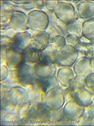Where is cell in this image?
I'll list each match as a JSON object with an SVG mask.
<instances>
[{"label":"cell","instance_id":"1","mask_svg":"<svg viewBox=\"0 0 94 126\" xmlns=\"http://www.w3.org/2000/svg\"><path fill=\"white\" fill-rule=\"evenodd\" d=\"M11 71L12 77L16 82L24 86H30L38 78L34 67H32L29 63H24L18 68Z\"/></svg>","mask_w":94,"mask_h":126},{"label":"cell","instance_id":"2","mask_svg":"<svg viewBox=\"0 0 94 126\" xmlns=\"http://www.w3.org/2000/svg\"><path fill=\"white\" fill-rule=\"evenodd\" d=\"M27 18V27L33 31L37 32L46 31L48 26L49 17L43 11H32L28 14Z\"/></svg>","mask_w":94,"mask_h":126},{"label":"cell","instance_id":"3","mask_svg":"<svg viewBox=\"0 0 94 126\" xmlns=\"http://www.w3.org/2000/svg\"><path fill=\"white\" fill-rule=\"evenodd\" d=\"M42 103L50 110L63 108L65 103L63 90L59 86L49 90L46 92Z\"/></svg>","mask_w":94,"mask_h":126},{"label":"cell","instance_id":"4","mask_svg":"<svg viewBox=\"0 0 94 126\" xmlns=\"http://www.w3.org/2000/svg\"><path fill=\"white\" fill-rule=\"evenodd\" d=\"M78 55L74 47L66 45L56 52V64L60 67H70L76 61Z\"/></svg>","mask_w":94,"mask_h":126},{"label":"cell","instance_id":"5","mask_svg":"<svg viewBox=\"0 0 94 126\" xmlns=\"http://www.w3.org/2000/svg\"><path fill=\"white\" fill-rule=\"evenodd\" d=\"M50 110L42 103H31L28 121L31 123H45L50 121Z\"/></svg>","mask_w":94,"mask_h":126},{"label":"cell","instance_id":"6","mask_svg":"<svg viewBox=\"0 0 94 126\" xmlns=\"http://www.w3.org/2000/svg\"><path fill=\"white\" fill-rule=\"evenodd\" d=\"M53 12L59 19L66 24L78 19L74 7L69 2L59 1Z\"/></svg>","mask_w":94,"mask_h":126},{"label":"cell","instance_id":"7","mask_svg":"<svg viewBox=\"0 0 94 126\" xmlns=\"http://www.w3.org/2000/svg\"><path fill=\"white\" fill-rule=\"evenodd\" d=\"M2 97L5 98L17 109L27 101V92L21 86H12L8 92L1 96Z\"/></svg>","mask_w":94,"mask_h":126},{"label":"cell","instance_id":"8","mask_svg":"<svg viewBox=\"0 0 94 126\" xmlns=\"http://www.w3.org/2000/svg\"><path fill=\"white\" fill-rule=\"evenodd\" d=\"M27 20V15L24 12L20 11L13 10L9 23L3 29H12L17 32L25 31L28 29Z\"/></svg>","mask_w":94,"mask_h":126},{"label":"cell","instance_id":"9","mask_svg":"<svg viewBox=\"0 0 94 126\" xmlns=\"http://www.w3.org/2000/svg\"><path fill=\"white\" fill-rule=\"evenodd\" d=\"M65 119L70 122L77 121L83 114L85 107L71 101L65 103L63 107Z\"/></svg>","mask_w":94,"mask_h":126},{"label":"cell","instance_id":"10","mask_svg":"<svg viewBox=\"0 0 94 126\" xmlns=\"http://www.w3.org/2000/svg\"><path fill=\"white\" fill-rule=\"evenodd\" d=\"M47 14L49 17V22L47 28L49 29L48 31L47 32L49 34L50 33L51 34L50 36H51L52 34L53 35L52 37L57 35H62L64 36L67 35L68 34L66 28V24L59 19L55 15L54 12L50 11Z\"/></svg>","mask_w":94,"mask_h":126},{"label":"cell","instance_id":"11","mask_svg":"<svg viewBox=\"0 0 94 126\" xmlns=\"http://www.w3.org/2000/svg\"><path fill=\"white\" fill-rule=\"evenodd\" d=\"M32 35L28 31L17 32L12 38L11 47L17 52H22L30 45Z\"/></svg>","mask_w":94,"mask_h":126},{"label":"cell","instance_id":"12","mask_svg":"<svg viewBox=\"0 0 94 126\" xmlns=\"http://www.w3.org/2000/svg\"><path fill=\"white\" fill-rule=\"evenodd\" d=\"M33 67L36 76L39 79H47L56 74V69L53 64L40 61Z\"/></svg>","mask_w":94,"mask_h":126},{"label":"cell","instance_id":"13","mask_svg":"<svg viewBox=\"0 0 94 126\" xmlns=\"http://www.w3.org/2000/svg\"><path fill=\"white\" fill-rule=\"evenodd\" d=\"M50 36L46 31L37 32L32 35L30 46L41 51L49 44Z\"/></svg>","mask_w":94,"mask_h":126},{"label":"cell","instance_id":"14","mask_svg":"<svg viewBox=\"0 0 94 126\" xmlns=\"http://www.w3.org/2000/svg\"><path fill=\"white\" fill-rule=\"evenodd\" d=\"M73 71L76 76L87 77L93 73L90 59L86 57L78 59L74 64Z\"/></svg>","mask_w":94,"mask_h":126},{"label":"cell","instance_id":"15","mask_svg":"<svg viewBox=\"0 0 94 126\" xmlns=\"http://www.w3.org/2000/svg\"><path fill=\"white\" fill-rule=\"evenodd\" d=\"M5 63L11 70L15 69L24 63L22 52H17L10 48L6 50Z\"/></svg>","mask_w":94,"mask_h":126},{"label":"cell","instance_id":"16","mask_svg":"<svg viewBox=\"0 0 94 126\" xmlns=\"http://www.w3.org/2000/svg\"><path fill=\"white\" fill-rule=\"evenodd\" d=\"M27 101L31 103H42L46 92L40 85L35 82L27 90Z\"/></svg>","mask_w":94,"mask_h":126},{"label":"cell","instance_id":"17","mask_svg":"<svg viewBox=\"0 0 94 126\" xmlns=\"http://www.w3.org/2000/svg\"><path fill=\"white\" fill-rule=\"evenodd\" d=\"M94 94L85 87L77 89L75 93L74 101L82 106L88 107L93 103Z\"/></svg>","mask_w":94,"mask_h":126},{"label":"cell","instance_id":"18","mask_svg":"<svg viewBox=\"0 0 94 126\" xmlns=\"http://www.w3.org/2000/svg\"><path fill=\"white\" fill-rule=\"evenodd\" d=\"M59 84L65 88L69 86L70 81L74 77V72L70 67H62L59 69L56 75Z\"/></svg>","mask_w":94,"mask_h":126},{"label":"cell","instance_id":"19","mask_svg":"<svg viewBox=\"0 0 94 126\" xmlns=\"http://www.w3.org/2000/svg\"><path fill=\"white\" fill-rule=\"evenodd\" d=\"M24 63L36 64L41 61V51L29 46L22 52Z\"/></svg>","mask_w":94,"mask_h":126},{"label":"cell","instance_id":"20","mask_svg":"<svg viewBox=\"0 0 94 126\" xmlns=\"http://www.w3.org/2000/svg\"><path fill=\"white\" fill-rule=\"evenodd\" d=\"M58 50L55 46L49 44L46 48L41 51V61L56 64V54Z\"/></svg>","mask_w":94,"mask_h":126},{"label":"cell","instance_id":"21","mask_svg":"<svg viewBox=\"0 0 94 126\" xmlns=\"http://www.w3.org/2000/svg\"><path fill=\"white\" fill-rule=\"evenodd\" d=\"M31 103L27 101L18 107L16 111L18 115V123L20 124H26L29 123L28 119L29 117Z\"/></svg>","mask_w":94,"mask_h":126},{"label":"cell","instance_id":"22","mask_svg":"<svg viewBox=\"0 0 94 126\" xmlns=\"http://www.w3.org/2000/svg\"><path fill=\"white\" fill-rule=\"evenodd\" d=\"M1 3V27L3 28L9 23L13 11V6L10 3Z\"/></svg>","mask_w":94,"mask_h":126},{"label":"cell","instance_id":"23","mask_svg":"<svg viewBox=\"0 0 94 126\" xmlns=\"http://www.w3.org/2000/svg\"><path fill=\"white\" fill-rule=\"evenodd\" d=\"M35 82L40 85L46 92L52 88L59 86V84L55 75L47 79L38 78Z\"/></svg>","mask_w":94,"mask_h":126},{"label":"cell","instance_id":"24","mask_svg":"<svg viewBox=\"0 0 94 126\" xmlns=\"http://www.w3.org/2000/svg\"><path fill=\"white\" fill-rule=\"evenodd\" d=\"M77 8L79 15L82 18H87L94 16V5L91 2L81 3L78 5Z\"/></svg>","mask_w":94,"mask_h":126},{"label":"cell","instance_id":"25","mask_svg":"<svg viewBox=\"0 0 94 126\" xmlns=\"http://www.w3.org/2000/svg\"><path fill=\"white\" fill-rule=\"evenodd\" d=\"M82 34L89 40H94V18L83 23Z\"/></svg>","mask_w":94,"mask_h":126},{"label":"cell","instance_id":"26","mask_svg":"<svg viewBox=\"0 0 94 126\" xmlns=\"http://www.w3.org/2000/svg\"><path fill=\"white\" fill-rule=\"evenodd\" d=\"M83 24L78 20V19L67 23L66 26L68 34H75L80 37L82 34Z\"/></svg>","mask_w":94,"mask_h":126},{"label":"cell","instance_id":"27","mask_svg":"<svg viewBox=\"0 0 94 126\" xmlns=\"http://www.w3.org/2000/svg\"><path fill=\"white\" fill-rule=\"evenodd\" d=\"M77 52L79 53H81L85 55H91L94 50L90 43L87 42H84L80 40L79 43L75 47Z\"/></svg>","mask_w":94,"mask_h":126},{"label":"cell","instance_id":"28","mask_svg":"<svg viewBox=\"0 0 94 126\" xmlns=\"http://www.w3.org/2000/svg\"><path fill=\"white\" fill-rule=\"evenodd\" d=\"M65 119L63 107L59 110H50V122L59 123L63 121Z\"/></svg>","mask_w":94,"mask_h":126},{"label":"cell","instance_id":"29","mask_svg":"<svg viewBox=\"0 0 94 126\" xmlns=\"http://www.w3.org/2000/svg\"><path fill=\"white\" fill-rule=\"evenodd\" d=\"M49 44L55 46L58 50L66 45L65 37L62 35H57L50 37Z\"/></svg>","mask_w":94,"mask_h":126},{"label":"cell","instance_id":"30","mask_svg":"<svg viewBox=\"0 0 94 126\" xmlns=\"http://www.w3.org/2000/svg\"><path fill=\"white\" fill-rule=\"evenodd\" d=\"M15 122L18 123V115L16 111L8 113L1 116V123L3 125L12 124Z\"/></svg>","mask_w":94,"mask_h":126},{"label":"cell","instance_id":"31","mask_svg":"<svg viewBox=\"0 0 94 126\" xmlns=\"http://www.w3.org/2000/svg\"><path fill=\"white\" fill-rule=\"evenodd\" d=\"M86 77L83 76H76L70 81L69 86L75 89L84 87L85 86Z\"/></svg>","mask_w":94,"mask_h":126},{"label":"cell","instance_id":"32","mask_svg":"<svg viewBox=\"0 0 94 126\" xmlns=\"http://www.w3.org/2000/svg\"><path fill=\"white\" fill-rule=\"evenodd\" d=\"M77 89H75L70 86H68L66 88L64 92L65 103L74 101L75 93Z\"/></svg>","mask_w":94,"mask_h":126},{"label":"cell","instance_id":"33","mask_svg":"<svg viewBox=\"0 0 94 126\" xmlns=\"http://www.w3.org/2000/svg\"><path fill=\"white\" fill-rule=\"evenodd\" d=\"M66 45L75 47L80 42V37L75 34H68L65 36Z\"/></svg>","mask_w":94,"mask_h":126},{"label":"cell","instance_id":"34","mask_svg":"<svg viewBox=\"0 0 94 126\" xmlns=\"http://www.w3.org/2000/svg\"><path fill=\"white\" fill-rule=\"evenodd\" d=\"M85 87H86V89L94 94V73L86 77Z\"/></svg>","mask_w":94,"mask_h":126},{"label":"cell","instance_id":"35","mask_svg":"<svg viewBox=\"0 0 94 126\" xmlns=\"http://www.w3.org/2000/svg\"><path fill=\"white\" fill-rule=\"evenodd\" d=\"M12 38L6 35H1V48L5 50L11 47Z\"/></svg>","mask_w":94,"mask_h":126},{"label":"cell","instance_id":"36","mask_svg":"<svg viewBox=\"0 0 94 126\" xmlns=\"http://www.w3.org/2000/svg\"><path fill=\"white\" fill-rule=\"evenodd\" d=\"M59 1H44V7L50 12H53L58 5Z\"/></svg>","mask_w":94,"mask_h":126},{"label":"cell","instance_id":"37","mask_svg":"<svg viewBox=\"0 0 94 126\" xmlns=\"http://www.w3.org/2000/svg\"><path fill=\"white\" fill-rule=\"evenodd\" d=\"M9 74V68L7 66L3 65L1 66V71H0V81L2 82V81L5 80L8 78Z\"/></svg>","mask_w":94,"mask_h":126},{"label":"cell","instance_id":"38","mask_svg":"<svg viewBox=\"0 0 94 126\" xmlns=\"http://www.w3.org/2000/svg\"><path fill=\"white\" fill-rule=\"evenodd\" d=\"M88 109L86 110L85 109L84 112L87 113V114L90 116V117L94 119V105H90L89 106Z\"/></svg>","mask_w":94,"mask_h":126},{"label":"cell","instance_id":"39","mask_svg":"<svg viewBox=\"0 0 94 126\" xmlns=\"http://www.w3.org/2000/svg\"><path fill=\"white\" fill-rule=\"evenodd\" d=\"M91 66L93 70L94 71V56L91 59Z\"/></svg>","mask_w":94,"mask_h":126},{"label":"cell","instance_id":"40","mask_svg":"<svg viewBox=\"0 0 94 126\" xmlns=\"http://www.w3.org/2000/svg\"><path fill=\"white\" fill-rule=\"evenodd\" d=\"M91 45H92V47H93V48L94 50V40H92V42H91Z\"/></svg>","mask_w":94,"mask_h":126},{"label":"cell","instance_id":"41","mask_svg":"<svg viewBox=\"0 0 94 126\" xmlns=\"http://www.w3.org/2000/svg\"><path fill=\"white\" fill-rule=\"evenodd\" d=\"M92 105H94V99H93V103H92Z\"/></svg>","mask_w":94,"mask_h":126}]
</instances>
